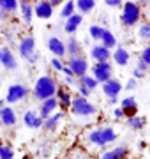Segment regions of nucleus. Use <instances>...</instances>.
<instances>
[{"mask_svg":"<svg viewBox=\"0 0 150 159\" xmlns=\"http://www.w3.org/2000/svg\"><path fill=\"white\" fill-rule=\"evenodd\" d=\"M57 89H58L57 78H53L50 74H41L34 83L32 96H34V99H37L41 102V101H44V99H48V97H55Z\"/></svg>","mask_w":150,"mask_h":159,"instance_id":"nucleus-1","label":"nucleus"},{"mask_svg":"<svg viewBox=\"0 0 150 159\" xmlns=\"http://www.w3.org/2000/svg\"><path fill=\"white\" fill-rule=\"evenodd\" d=\"M122 14H120V23L126 29H133L141 21L143 16V7H139L134 0H127L122 4Z\"/></svg>","mask_w":150,"mask_h":159,"instance_id":"nucleus-2","label":"nucleus"},{"mask_svg":"<svg viewBox=\"0 0 150 159\" xmlns=\"http://www.w3.org/2000/svg\"><path fill=\"white\" fill-rule=\"evenodd\" d=\"M71 113L76 115V117H81V119H87V117H94L97 115V106L92 104L87 97L81 96H73V101H71Z\"/></svg>","mask_w":150,"mask_h":159,"instance_id":"nucleus-3","label":"nucleus"},{"mask_svg":"<svg viewBox=\"0 0 150 159\" xmlns=\"http://www.w3.org/2000/svg\"><path fill=\"white\" fill-rule=\"evenodd\" d=\"M18 55L27 60L29 64H35L39 60V53L35 50V37L34 35H27L18 43Z\"/></svg>","mask_w":150,"mask_h":159,"instance_id":"nucleus-4","label":"nucleus"},{"mask_svg":"<svg viewBox=\"0 0 150 159\" xmlns=\"http://www.w3.org/2000/svg\"><path fill=\"white\" fill-rule=\"evenodd\" d=\"M90 71H92V76L97 80L99 85L115 76V66L111 64V60H108V62H94V66H90Z\"/></svg>","mask_w":150,"mask_h":159,"instance_id":"nucleus-5","label":"nucleus"},{"mask_svg":"<svg viewBox=\"0 0 150 159\" xmlns=\"http://www.w3.org/2000/svg\"><path fill=\"white\" fill-rule=\"evenodd\" d=\"M29 96V87L25 85V83H12V85L7 87V94H6V102L9 106L12 104H18V102H21L27 99Z\"/></svg>","mask_w":150,"mask_h":159,"instance_id":"nucleus-6","label":"nucleus"},{"mask_svg":"<svg viewBox=\"0 0 150 159\" xmlns=\"http://www.w3.org/2000/svg\"><path fill=\"white\" fill-rule=\"evenodd\" d=\"M65 66L73 71V74H74L76 78H81L83 74H87L88 71H90V64H88V60L83 57V55L69 57V62L65 64Z\"/></svg>","mask_w":150,"mask_h":159,"instance_id":"nucleus-7","label":"nucleus"},{"mask_svg":"<svg viewBox=\"0 0 150 159\" xmlns=\"http://www.w3.org/2000/svg\"><path fill=\"white\" fill-rule=\"evenodd\" d=\"M0 67L7 69V71L18 69V58L9 46H0Z\"/></svg>","mask_w":150,"mask_h":159,"instance_id":"nucleus-8","label":"nucleus"},{"mask_svg":"<svg viewBox=\"0 0 150 159\" xmlns=\"http://www.w3.org/2000/svg\"><path fill=\"white\" fill-rule=\"evenodd\" d=\"M55 97H57V101H58V110L64 111V113H65V111H69L71 101H73V92H71L65 85H58Z\"/></svg>","mask_w":150,"mask_h":159,"instance_id":"nucleus-9","label":"nucleus"},{"mask_svg":"<svg viewBox=\"0 0 150 159\" xmlns=\"http://www.w3.org/2000/svg\"><path fill=\"white\" fill-rule=\"evenodd\" d=\"M111 60L118 67H126V66H129V60H131V51L126 46L117 44L115 50H111Z\"/></svg>","mask_w":150,"mask_h":159,"instance_id":"nucleus-10","label":"nucleus"},{"mask_svg":"<svg viewBox=\"0 0 150 159\" xmlns=\"http://www.w3.org/2000/svg\"><path fill=\"white\" fill-rule=\"evenodd\" d=\"M101 89H103V94H104V96L110 99V97H118V94L122 92L124 85H122L120 80H117L115 76H113V78H110L108 81L101 83Z\"/></svg>","mask_w":150,"mask_h":159,"instance_id":"nucleus-11","label":"nucleus"},{"mask_svg":"<svg viewBox=\"0 0 150 159\" xmlns=\"http://www.w3.org/2000/svg\"><path fill=\"white\" fill-rule=\"evenodd\" d=\"M46 46H48V50L53 53V57H58V58L67 57V53H65V43H64L58 35H51V37H48Z\"/></svg>","mask_w":150,"mask_h":159,"instance_id":"nucleus-12","label":"nucleus"},{"mask_svg":"<svg viewBox=\"0 0 150 159\" xmlns=\"http://www.w3.org/2000/svg\"><path fill=\"white\" fill-rule=\"evenodd\" d=\"M53 11H55V7L48 0H41V2L34 4V16L39 20H50L53 16Z\"/></svg>","mask_w":150,"mask_h":159,"instance_id":"nucleus-13","label":"nucleus"},{"mask_svg":"<svg viewBox=\"0 0 150 159\" xmlns=\"http://www.w3.org/2000/svg\"><path fill=\"white\" fill-rule=\"evenodd\" d=\"M0 124L4 127H14L18 124V115L12 106L6 104L4 108H0Z\"/></svg>","mask_w":150,"mask_h":159,"instance_id":"nucleus-14","label":"nucleus"},{"mask_svg":"<svg viewBox=\"0 0 150 159\" xmlns=\"http://www.w3.org/2000/svg\"><path fill=\"white\" fill-rule=\"evenodd\" d=\"M58 110V101L57 97H48V99H44V101H41L39 104V110H37V113H39V117L42 120L48 119L51 113H55Z\"/></svg>","mask_w":150,"mask_h":159,"instance_id":"nucleus-15","label":"nucleus"},{"mask_svg":"<svg viewBox=\"0 0 150 159\" xmlns=\"http://www.w3.org/2000/svg\"><path fill=\"white\" fill-rule=\"evenodd\" d=\"M90 58L94 62H108V60H111V50L104 48L101 43H95L90 48Z\"/></svg>","mask_w":150,"mask_h":159,"instance_id":"nucleus-16","label":"nucleus"},{"mask_svg":"<svg viewBox=\"0 0 150 159\" xmlns=\"http://www.w3.org/2000/svg\"><path fill=\"white\" fill-rule=\"evenodd\" d=\"M81 23H83V14L80 12H74L73 16L65 18V23H64V32L67 35H74L78 32V29L81 27Z\"/></svg>","mask_w":150,"mask_h":159,"instance_id":"nucleus-17","label":"nucleus"},{"mask_svg":"<svg viewBox=\"0 0 150 159\" xmlns=\"http://www.w3.org/2000/svg\"><path fill=\"white\" fill-rule=\"evenodd\" d=\"M120 108L124 111V117H134V115H138V101H136V97L134 96H127L124 97L120 101Z\"/></svg>","mask_w":150,"mask_h":159,"instance_id":"nucleus-18","label":"nucleus"},{"mask_svg":"<svg viewBox=\"0 0 150 159\" xmlns=\"http://www.w3.org/2000/svg\"><path fill=\"white\" fill-rule=\"evenodd\" d=\"M18 11L21 14V20H23L25 25H30L32 23V20H34V4L30 0H20Z\"/></svg>","mask_w":150,"mask_h":159,"instance_id":"nucleus-19","label":"nucleus"},{"mask_svg":"<svg viewBox=\"0 0 150 159\" xmlns=\"http://www.w3.org/2000/svg\"><path fill=\"white\" fill-rule=\"evenodd\" d=\"M23 124L29 129H39V127H42V119L35 110H29L23 113Z\"/></svg>","mask_w":150,"mask_h":159,"instance_id":"nucleus-20","label":"nucleus"},{"mask_svg":"<svg viewBox=\"0 0 150 159\" xmlns=\"http://www.w3.org/2000/svg\"><path fill=\"white\" fill-rule=\"evenodd\" d=\"M65 43V53L69 57H78V55H83V46H81L80 39H76L74 35H69Z\"/></svg>","mask_w":150,"mask_h":159,"instance_id":"nucleus-21","label":"nucleus"},{"mask_svg":"<svg viewBox=\"0 0 150 159\" xmlns=\"http://www.w3.org/2000/svg\"><path fill=\"white\" fill-rule=\"evenodd\" d=\"M64 119V111H60V110H57L55 113H51L48 119L42 120V129L48 131V133H53V131L58 127V124H60V120Z\"/></svg>","mask_w":150,"mask_h":159,"instance_id":"nucleus-22","label":"nucleus"},{"mask_svg":"<svg viewBox=\"0 0 150 159\" xmlns=\"http://www.w3.org/2000/svg\"><path fill=\"white\" fill-rule=\"evenodd\" d=\"M74 6H76V12H80L83 16H87L95 9L97 2L95 0H74Z\"/></svg>","mask_w":150,"mask_h":159,"instance_id":"nucleus-23","label":"nucleus"},{"mask_svg":"<svg viewBox=\"0 0 150 159\" xmlns=\"http://www.w3.org/2000/svg\"><path fill=\"white\" fill-rule=\"evenodd\" d=\"M127 154H129V148H127L126 145H120V147H115L113 150L103 152L101 159H126Z\"/></svg>","mask_w":150,"mask_h":159,"instance_id":"nucleus-24","label":"nucleus"},{"mask_svg":"<svg viewBox=\"0 0 150 159\" xmlns=\"http://www.w3.org/2000/svg\"><path fill=\"white\" fill-rule=\"evenodd\" d=\"M126 124H127V127H129V129L141 131L145 125H147V119H145V117H138V115H134V117H127Z\"/></svg>","mask_w":150,"mask_h":159,"instance_id":"nucleus-25","label":"nucleus"},{"mask_svg":"<svg viewBox=\"0 0 150 159\" xmlns=\"http://www.w3.org/2000/svg\"><path fill=\"white\" fill-rule=\"evenodd\" d=\"M136 27H138V30H136L138 39L143 43H150V21H139Z\"/></svg>","mask_w":150,"mask_h":159,"instance_id":"nucleus-26","label":"nucleus"},{"mask_svg":"<svg viewBox=\"0 0 150 159\" xmlns=\"http://www.w3.org/2000/svg\"><path fill=\"white\" fill-rule=\"evenodd\" d=\"M101 44H103L104 48H108V50H115V48H117L118 41H117L115 34H113V32H111L110 29H106V30H104L103 39H101Z\"/></svg>","mask_w":150,"mask_h":159,"instance_id":"nucleus-27","label":"nucleus"},{"mask_svg":"<svg viewBox=\"0 0 150 159\" xmlns=\"http://www.w3.org/2000/svg\"><path fill=\"white\" fill-rule=\"evenodd\" d=\"M87 142L90 143V145H94V147H99V148L106 147V145L103 143V138H101V127H95V129H92L90 133H88Z\"/></svg>","mask_w":150,"mask_h":159,"instance_id":"nucleus-28","label":"nucleus"},{"mask_svg":"<svg viewBox=\"0 0 150 159\" xmlns=\"http://www.w3.org/2000/svg\"><path fill=\"white\" fill-rule=\"evenodd\" d=\"M101 138H103V143L108 145V143L117 142V131L111 127V125H106V127H101Z\"/></svg>","mask_w":150,"mask_h":159,"instance_id":"nucleus-29","label":"nucleus"},{"mask_svg":"<svg viewBox=\"0 0 150 159\" xmlns=\"http://www.w3.org/2000/svg\"><path fill=\"white\" fill-rule=\"evenodd\" d=\"M104 30H106V27H101V25H90V27H88V35H90V39H92L94 43H101Z\"/></svg>","mask_w":150,"mask_h":159,"instance_id":"nucleus-30","label":"nucleus"},{"mask_svg":"<svg viewBox=\"0 0 150 159\" xmlns=\"http://www.w3.org/2000/svg\"><path fill=\"white\" fill-rule=\"evenodd\" d=\"M78 80H80V83H81V85H83V87H87V89H88L90 92H94L95 89H97V85H99V83H97V80L94 78L92 74H88V73H87V74H83V76H81V78H78Z\"/></svg>","mask_w":150,"mask_h":159,"instance_id":"nucleus-31","label":"nucleus"},{"mask_svg":"<svg viewBox=\"0 0 150 159\" xmlns=\"http://www.w3.org/2000/svg\"><path fill=\"white\" fill-rule=\"evenodd\" d=\"M76 12V6H74V0H67V2H64L62 4V9H60V16L65 20V18L73 16Z\"/></svg>","mask_w":150,"mask_h":159,"instance_id":"nucleus-32","label":"nucleus"},{"mask_svg":"<svg viewBox=\"0 0 150 159\" xmlns=\"http://www.w3.org/2000/svg\"><path fill=\"white\" fill-rule=\"evenodd\" d=\"M18 4H20V0H0V7L7 14H14L18 11Z\"/></svg>","mask_w":150,"mask_h":159,"instance_id":"nucleus-33","label":"nucleus"},{"mask_svg":"<svg viewBox=\"0 0 150 159\" xmlns=\"http://www.w3.org/2000/svg\"><path fill=\"white\" fill-rule=\"evenodd\" d=\"M67 157H69V159H94L92 154H88L87 150H83V148H80V147L73 148Z\"/></svg>","mask_w":150,"mask_h":159,"instance_id":"nucleus-34","label":"nucleus"},{"mask_svg":"<svg viewBox=\"0 0 150 159\" xmlns=\"http://www.w3.org/2000/svg\"><path fill=\"white\" fill-rule=\"evenodd\" d=\"M0 159H14V150L11 145L0 142Z\"/></svg>","mask_w":150,"mask_h":159,"instance_id":"nucleus-35","label":"nucleus"},{"mask_svg":"<svg viewBox=\"0 0 150 159\" xmlns=\"http://www.w3.org/2000/svg\"><path fill=\"white\" fill-rule=\"evenodd\" d=\"M139 60H141V62H145L150 67V43L145 46L141 51H139Z\"/></svg>","mask_w":150,"mask_h":159,"instance_id":"nucleus-36","label":"nucleus"},{"mask_svg":"<svg viewBox=\"0 0 150 159\" xmlns=\"http://www.w3.org/2000/svg\"><path fill=\"white\" fill-rule=\"evenodd\" d=\"M50 66H51V69H55L57 73H62V69L65 64L62 62V58H58V57H53L51 60H50Z\"/></svg>","mask_w":150,"mask_h":159,"instance_id":"nucleus-37","label":"nucleus"},{"mask_svg":"<svg viewBox=\"0 0 150 159\" xmlns=\"http://www.w3.org/2000/svg\"><path fill=\"white\" fill-rule=\"evenodd\" d=\"M104 4L111 9H120L122 4H124V0H104Z\"/></svg>","mask_w":150,"mask_h":159,"instance_id":"nucleus-38","label":"nucleus"},{"mask_svg":"<svg viewBox=\"0 0 150 159\" xmlns=\"http://www.w3.org/2000/svg\"><path fill=\"white\" fill-rule=\"evenodd\" d=\"M136 89H138V80H134V78L127 80V83H126V90H136Z\"/></svg>","mask_w":150,"mask_h":159,"instance_id":"nucleus-39","label":"nucleus"},{"mask_svg":"<svg viewBox=\"0 0 150 159\" xmlns=\"http://www.w3.org/2000/svg\"><path fill=\"white\" fill-rule=\"evenodd\" d=\"M145 76H147V73H143V71H139V69H136V67L133 69V78L134 80H138L139 81V80H143Z\"/></svg>","mask_w":150,"mask_h":159,"instance_id":"nucleus-40","label":"nucleus"},{"mask_svg":"<svg viewBox=\"0 0 150 159\" xmlns=\"http://www.w3.org/2000/svg\"><path fill=\"white\" fill-rule=\"evenodd\" d=\"M78 92H80L78 96H81V97H88V96H90V90H88L87 87H83L81 83L78 85Z\"/></svg>","mask_w":150,"mask_h":159,"instance_id":"nucleus-41","label":"nucleus"},{"mask_svg":"<svg viewBox=\"0 0 150 159\" xmlns=\"http://www.w3.org/2000/svg\"><path fill=\"white\" fill-rule=\"evenodd\" d=\"M136 69H139V71H143V73H148V66H147V64L145 62H141V60H139L138 58V62H136Z\"/></svg>","mask_w":150,"mask_h":159,"instance_id":"nucleus-42","label":"nucleus"},{"mask_svg":"<svg viewBox=\"0 0 150 159\" xmlns=\"http://www.w3.org/2000/svg\"><path fill=\"white\" fill-rule=\"evenodd\" d=\"M113 117H115V120H122V119H124V111H122V108H115V110H113Z\"/></svg>","mask_w":150,"mask_h":159,"instance_id":"nucleus-43","label":"nucleus"},{"mask_svg":"<svg viewBox=\"0 0 150 159\" xmlns=\"http://www.w3.org/2000/svg\"><path fill=\"white\" fill-rule=\"evenodd\" d=\"M6 41H7V44H6V46H9V48L16 44V41H14V35H11V34H7V35H6Z\"/></svg>","mask_w":150,"mask_h":159,"instance_id":"nucleus-44","label":"nucleus"},{"mask_svg":"<svg viewBox=\"0 0 150 159\" xmlns=\"http://www.w3.org/2000/svg\"><path fill=\"white\" fill-rule=\"evenodd\" d=\"M62 73L65 74V78H76L74 74H73V71H71V69L67 67V66H64V69H62Z\"/></svg>","mask_w":150,"mask_h":159,"instance_id":"nucleus-45","label":"nucleus"},{"mask_svg":"<svg viewBox=\"0 0 150 159\" xmlns=\"http://www.w3.org/2000/svg\"><path fill=\"white\" fill-rule=\"evenodd\" d=\"M139 7H148L150 6V0H134Z\"/></svg>","mask_w":150,"mask_h":159,"instance_id":"nucleus-46","label":"nucleus"},{"mask_svg":"<svg viewBox=\"0 0 150 159\" xmlns=\"http://www.w3.org/2000/svg\"><path fill=\"white\" fill-rule=\"evenodd\" d=\"M7 16H9V14H7V12L4 11L2 7H0V21H6V20H7Z\"/></svg>","mask_w":150,"mask_h":159,"instance_id":"nucleus-47","label":"nucleus"},{"mask_svg":"<svg viewBox=\"0 0 150 159\" xmlns=\"http://www.w3.org/2000/svg\"><path fill=\"white\" fill-rule=\"evenodd\" d=\"M48 2H50L53 7H58V6H62L64 4V0H48Z\"/></svg>","mask_w":150,"mask_h":159,"instance_id":"nucleus-48","label":"nucleus"},{"mask_svg":"<svg viewBox=\"0 0 150 159\" xmlns=\"http://www.w3.org/2000/svg\"><path fill=\"white\" fill-rule=\"evenodd\" d=\"M138 148H139V150H143V148H147V142H143V140H139V142H138Z\"/></svg>","mask_w":150,"mask_h":159,"instance_id":"nucleus-49","label":"nucleus"},{"mask_svg":"<svg viewBox=\"0 0 150 159\" xmlns=\"http://www.w3.org/2000/svg\"><path fill=\"white\" fill-rule=\"evenodd\" d=\"M108 101H110V104H117L118 102V97H110Z\"/></svg>","mask_w":150,"mask_h":159,"instance_id":"nucleus-50","label":"nucleus"},{"mask_svg":"<svg viewBox=\"0 0 150 159\" xmlns=\"http://www.w3.org/2000/svg\"><path fill=\"white\" fill-rule=\"evenodd\" d=\"M6 104H7V102H6V99H0V108H4Z\"/></svg>","mask_w":150,"mask_h":159,"instance_id":"nucleus-51","label":"nucleus"},{"mask_svg":"<svg viewBox=\"0 0 150 159\" xmlns=\"http://www.w3.org/2000/svg\"><path fill=\"white\" fill-rule=\"evenodd\" d=\"M0 85H2V76H0Z\"/></svg>","mask_w":150,"mask_h":159,"instance_id":"nucleus-52","label":"nucleus"},{"mask_svg":"<svg viewBox=\"0 0 150 159\" xmlns=\"http://www.w3.org/2000/svg\"><path fill=\"white\" fill-rule=\"evenodd\" d=\"M37 2H41V0H37Z\"/></svg>","mask_w":150,"mask_h":159,"instance_id":"nucleus-53","label":"nucleus"}]
</instances>
